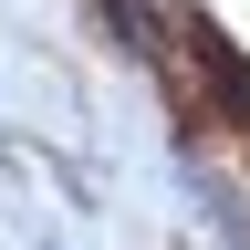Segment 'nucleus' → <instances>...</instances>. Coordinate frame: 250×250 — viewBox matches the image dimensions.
<instances>
[{"label": "nucleus", "mask_w": 250, "mask_h": 250, "mask_svg": "<svg viewBox=\"0 0 250 250\" xmlns=\"http://www.w3.org/2000/svg\"><path fill=\"white\" fill-rule=\"evenodd\" d=\"M198 52H208V73H219V94H229V115L250 125V73H240V52H229V42H219V31H208V42H198Z\"/></svg>", "instance_id": "obj_1"}]
</instances>
